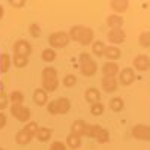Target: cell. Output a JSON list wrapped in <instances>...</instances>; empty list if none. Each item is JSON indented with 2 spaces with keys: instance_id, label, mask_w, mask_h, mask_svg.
<instances>
[{
  "instance_id": "1",
  "label": "cell",
  "mask_w": 150,
  "mask_h": 150,
  "mask_svg": "<svg viewBox=\"0 0 150 150\" xmlns=\"http://www.w3.org/2000/svg\"><path fill=\"white\" fill-rule=\"evenodd\" d=\"M78 63H80V72L84 77H93L98 72V62L89 53L83 51L78 57Z\"/></svg>"
},
{
  "instance_id": "7",
  "label": "cell",
  "mask_w": 150,
  "mask_h": 150,
  "mask_svg": "<svg viewBox=\"0 0 150 150\" xmlns=\"http://www.w3.org/2000/svg\"><path fill=\"white\" fill-rule=\"evenodd\" d=\"M117 81H119V84H122L125 87L131 86L135 81V71L132 68H123V69H120V72L117 75Z\"/></svg>"
},
{
  "instance_id": "43",
  "label": "cell",
  "mask_w": 150,
  "mask_h": 150,
  "mask_svg": "<svg viewBox=\"0 0 150 150\" xmlns=\"http://www.w3.org/2000/svg\"><path fill=\"white\" fill-rule=\"evenodd\" d=\"M0 150H3V149H2V147H0Z\"/></svg>"
},
{
  "instance_id": "10",
  "label": "cell",
  "mask_w": 150,
  "mask_h": 150,
  "mask_svg": "<svg viewBox=\"0 0 150 150\" xmlns=\"http://www.w3.org/2000/svg\"><path fill=\"white\" fill-rule=\"evenodd\" d=\"M93 38H95L93 30H92L90 27H84V26H83V29H81V32H80V36H78V44L83 45V47L92 45L93 41H95Z\"/></svg>"
},
{
  "instance_id": "29",
  "label": "cell",
  "mask_w": 150,
  "mask_h": 150,
  "mask_svg": "<svg viewBox=\"0 0 150 150\" xmlns=\"http://www.w3.org/2000/svg\"><path fill=\"white\" fill-rule=\"evenodd\" d=\"M12 65H14L15 68H20V69L26 68V66L29 65V57H24V56H17V54H14V56H12Z\"/></svg>"
},
{
  "instance_id": "24",
  "label": "cell",
  "mask_w": 150,
  "mask_h": 150,
  "mask_svg": "<svg viewBox=\"0 0 150 150\" xmlns=\"http://www.w3.org/2000/svg\"><path fill=\"white\" fill-rule=\"evenodd\" d=\"M59 84H60L59 78H53V80H42V89H44L47 93H51V92H56V90H57Z\"/></svg>"
},
{
  "instance_id": "25",
  "label": "cell",
  "mask_w": 150,
  "mask_h": 150,
  "mask_svg": "<svg viewBox=\"0 0 150 150\" xmlns=\"http://www.w3.org/2000/svg\"><path fill=\"white\" fill-rule=\"evenodd\" d=\"M105 48H107V45L102 41H93V44H92V54L96 56V57H104Z\"/></svg>"
},
{
  "instance_id": "15",
  "label": "cell",
  "mask_w": 150,
  "mask_h": 150,
  "mask_svg": "<svg viewBox=\"0 0 150 150\" xmlns=\"http://www.w3.org/2000/svg\"><path fill=\"white\" fill-rule=\"evenodd\" d=\"M101 96H102L101 92H99L96 87H89V89L84 92V99L90 105L92 104H96V102H101Z\"/></svg>"
},
{
  "instance_id": "34",
  "label": "cell",
  "mask_w": 150,
  "mask_h": 150,
  "mask_svg": "<svg viewBox=\"0 0 150 150\" xmlns=\"http://www.w3.org/2000/svg\"><path fill=\"white\" fill-rule=\"evenodd\" d=\"M62 83H63L65 87H68V89H71V87H75V84L78 83L77 77H75L74 74H68L63 77V80H62Z\"/></svg>"
},
{
  "instance_id": "9",
  "label": "cell",
  "mask_w": 150,
  "mask_h": 150,
  "mask_svg": "<svg viewBox=\"0 0 150 150\" xmlns=\"http://www.w3.org/2000/svg\"><path fill=\"white\" fill-rule=\"evenodd\" d=\"M132 65L134 69L138 71V72H146L150 69V57L146 54H138L135 56V59L132 60Z\"/></svg>"
},
{
  "instance_id": "5",
  "label": "cell",
  "mask_w": 150,
  "mask_h": 150,
  "mask_svg": "<svg viewBox=\"0 0 150 150\" xmlns=\"http://www.w3.org/2000/svg\"><path fill=\"white\" fill-rule=\"evenodd\" d=\"M131 135L134 137L135 140H140V141H150V126H149V125L138 123V125H135V126H132Z\"/></svg>"
},
{
  "instance_id": "11",
  "label": "cell",
  "mask_w": 150,
  "mask_h": 150,
  "mask_svg": "<svg viewBox=\"0 0 150 150\" xmlns=\"http://www.w3.org/2000/svg\"><path fill=\"white\" fill-rule=\"evenodd\" d=\"M101 86L105 93H114L119 89V81L116 77H102Z\"/></svg>"
},
{
  "instance_id": "28",
  "label": "cell",
  "mask_w": 150,
  "mask_h": 150,
  "mask_svg": "<svg viewBox=\"0 0 150 150\" xmlns=\"http://www.w3.org/2000/svg\"><path fill=\"white\" fill-rule=\"evenodd\" d=\"M41 78L42 80H53L57 78V69L53 66H45L41 72Z\"/></svg>"
},
{
  "instance_id": "13",
  "label": "cell",
  "mask_w": 150,
  "mask_h": 150,
  "mask_svg": "<svg viewBox=\"0 0 150 150\" xmlns=\"http://www.w3.org/2000/svg\"><path fill=\"white\" fill-rule=\"evenodd\" d=\"M102 75L104 77H116L117 78V75L120 72V68L119 65L116 63V62H105V63L102 65Z\"/></svg>"
},
{
  "instance_id": "2",
  "label": "cell",
  "mask_w": 150,
  "mask_h": 150,
  "mask_svg": "<svg viewBox=\"0 0 150 150\" xmlns=\"http://www.w3.org/2000/svg\"><path fill=\"white\" fill-rule=\"evenodd\" d=\"M45 107H47V111L51 116H60V114H66L71 110V101L68 98L62 96V98L54 99V101H50Z\"/></svg>"
},
{
  "instance_id": "35",
  "label": "cell",
  "mask_w": 150,
  "mask_h": 150,
  "mask_svg": "<svg viewBox=\"0 0 150 150\" xmlns=\"http://www.w3.org/2000/svg\"><path fill=\"white\" fill-rule=\"evenodd\" d=\"M83 26H72L68 32V36H69V41H74V42H78V36H80V32H81Z\"/></svg>"
},
{
  "instance_id": "41",
  "label": "cell",
  "mask_w": 150,
  "mask_h": 150,
  "mask_svg": "<svg viewBox=\"0 0 150 150\" xmlns=\"http://www.w3.org/2000/svg\"><path fill=\"white\" fill-rule=\"evenodd\" d=\"M6 122H8V117L5 114V111H0V131L6 126Z\"/></svg>"
},
{
  "instance_id": "16",
  "label": "cell",
  "mask_w": 150,
  "mask_h": 150,
  "mask_svg": "<svg viewBox=\"0 0 150 150\" xmlns=\"http://www.w3.org/2000/svg\"><path fill=\"white\" fill-rule=\"evenodd\" d=\"M33 102L39 107L48 104V93L42 89V87H39V89H36L33 92Z\"/></svg>"
},
{
  "instance_id": "26",
  "label": "cell",
  "mask_w": 150,
  "mask_h": 150,
  "mask_svg": "<svg viewBox=\"0 0 150 150\" xmlns=\"http://www.w3.org/2000/svg\"><path fill=\"white\" fill-rule=\"evenodd\" d=\"M12 65V59L8 53H3V54H0V72H9V68Z\"/></svg>"
},
{
  "instance_id": "19",
  "label": "cell",
  "mask_w": 150,
  "mask_h": 150,
  "mask_svg": "<svg viewBox=\"0 0 150 150\" xmlns=\"http://www.w3.org/2000/svg\"><path fill=\"white\" fill-rule=\"evenodd\" d=\"M123 23H125V21H123V17H122V15L111 14V15L107 17V26L110 27V30H111V29H122Z\"/></svg>"
},
{
  "instance_id": "20",
  "label": "cell",
  "mask_w": 150,
  "mask_h": 150,
  "mask_svg": "<svg viewBox=\"0 0 150 150\" xmlns=\"http://www.w3.org/2000/svg\"><path fill=\"white\" fill-rule=\"evenodd\" d=\"M51 135H53V129L44 126V128H39V131H38V134H36V140H38V141H41V143H47V141L51 140Z\"/></svg>"
},
{
  "instance_id": "40",
  "label": "cell",
  "mask_w": 150,
  "mask_h": 150,
  "mask_svg": "<svg viewBox=\"0 0 150 150\" xmlns=\"http://www.w3.org/2000/svg\"><path fill=\"white\" fill-rule=\"evenodd\" d=\"M8 3H9V6L15 8V9H21V8L26 6V2H24V0H9Z\"/></svg>"
},
{
  "instance_id": "33",
  "label": "cell",
  "mask_w": 150,
  "mask_h": 150,
  "mask_svg": "<svg viewBox=\"0 0 150 150\" xmlns=\"http://www.w3.org/2000/svg\"><path fill=\"white\" fill-rule=\"evenodd\" d=\"M105 111V105L102 102H96L90 105V114L92 116H102Z\"/></svg>"
},
{
  "instance_id": "6",
  "label": "cell",
  "mask_w": 150,
  "mask_h": 150,
  "mask_svg": "<svg viewBox=\"0 0 150 150\" xmlns=\"http://www.w3.org/2000/svg\"><path fill=\"white\" fill-rule=\"evenodd\" d=\"M12 50H14V54L17 56H24V57H30L32 51H33V47L29 41L26 39H18L14 42L12 45Z\"/></svg>"
},
{
  "instance_id": "17",
  "label": "cell",
  "mask_w": 150,
  "mask_h": 150,
  "mask_svg": "<svg viewBox=\"0 0 150 150\" xmlns=\"http://www.w3.org/2000/svg\"><path fill=\"white\" fill-rule=\"evenodd\" d=\"M33 138H35V137H33L32 134H29L26 129H20V131L17 132V135H15V141H17V144H20V146H27V144H30Z\"/></svg>"
},
{
  "instance_id": "42",
  "label": "cell",
  "mask_w": 150,
  "mask_h": 150,
  "mask_svg": "<svg viewBox=\"0 0 150 150\" xmlns=\"http://www.w3.org/2000/svg\"><path fill=\"white\" fill-rule=\"evenodd\" d=\"M5 17V9H3V6L2 5H0V20H2Z\"/></svg>"
},
{
  "instance_id": "31",
  "label": "cell",
  "mask_w": 150,
  "mask_h": 150,
  "mask_svg": "<svg viewBox=\"0 0 150 150\" xmlns=\"http://www.w3.org/2000/svg\"><path fill=\"white\" fill-rule=\"evenodd\" d=\"M138 45L141 48H150V30L140 33V36H138Z\"/></svg>"
},
{
  "instance_id": "22",
  "label": "cell",
  "mask_w": 150,
  "mask_h": 150,
  "mask_svg": "<svg viewBox=\"0 0 150 150\" xmlns=\"http://www.w3.org/2000/svg\"><path fill=\"white\" fill-rule=\"evenodd\" d=\"M65 144H66V147H68V149H72V150L78 149V147L81 146V137L75 135V134H69V135L66 137Z\"/></svg>"
},
{
  "instance_id": "12",
  "label": "cell",
  "mask_w": 150,
  "mask_h": 150,
  "mask_svg": "<svg viewBox=\"0 0 150 150\" xmlns=\"http://www.w3.org/2000/svg\"><path fill=\"white\" fill-rule=\"evenodd\" d=\"M108 6L111 8V11H114L116 15H120V14H125L129 9V2L128 0H111L108 3Z\"/></svg>"
},
{
  "instance_id": "32",
  "label": "cell",
  "mask_w": 150,
  "mask_h": 150,
  "mask_svg": "<svg viewBox=\"0 0 150 150\" xmlns=\"http://www.w3.org/2000/svg\"><path fill=\"white\" fill-rule=\"evenodd\" d=\"M102 126H99V125H87L84 137H87V138H96V135H98V132H99Z\"/></svg>"
},
{
  "instance_id": "14",
  "label": "cell",
  "mask_w": 150,
  "mask_h": 150,
  "mask_svg": "<svg viewBox=\"0 0 150 150\" xmlns=\"http://www.w3.org/2000/svg\"><path fill=\"white\" fill-rule=\"evenodd\" d=\"M104 57L107 59V62H116L122 57V50L116 45H107Z\"/></svg>"
},
{
  "instance_id": "27",
  "label": "cell",
  "mask_w": 150,
  "mask_h": 150,
  "mask_svg": "<svg viewBox=\"0 0 150 150\" xmlns=\"http://www.w3.org/2000/svg\"><path fill=\"white\" fill-rule=\"evenodd\" d=\"M24 102V93L20 90H14L9 93V104H17V105H23Z\"/></svg>"
},
{
  "instance_id": "4",
  "label": "cell",
  "mask_w": 150,
  "mask_h": 150,
  "mask_svg": "<svg viewBox=\"0 0 150 150\" xmlns=\"http://www.w3.org/2000/svg\"><path fill=\"white\" fill-rule=\"evenodd\" d=\"M48 44L51 45V48H53V50L68 47V44H69V36H68V32H62V30H59V32L51 33V35L48 36Z\"/></svg>"
},
{
  "instance_id": "23",
  "label": "cell",
  "mask_w": 150,
  "mask_h": 150,
  "mask_svg": "<svg viewBox=\"0 0 150 150\" xmlns=\"http://www.w3.org/2000/svg\"><path fill=\"white\" fill-rule=\"evenodd\" d=\"M41 59L45 62V63H53V62L57 59V53H56V50H53L51 47L42 50V53H41Z\"/></svg>"
},
{
  "instance_id": "18",
  "label": "cell",
  "mask_w": 150,
  "mask_h": 150,
  "mask_svg": "<svg viewBox=\"0 0 150 150\" xmlns=\"http://www.w3.org/2000/svg\"><path fill=\"white\" fill-rule=\"evenodd\" d=\"M87 125L89 123H86L84 120H75L74 123H72V126H71V134H75V135H78V137H84V132H86V129H87Z\"/></svg>"
},
{
  "instance_id": "30",
  "label": "cell",
  "mask_w": 150,
  "mask_h": 150,
  "mask_svg": "<svg viewBox=\"0 0 150 150\" xmlns=\"http://www.w3.org/2000/svg\"><path fill=\"white\" fill-rule=\"evenodd\" d=\"M99 144H105V143H108L110 141V132H108V129H105V128H101L99 129V132H98V135H96V138H95Z\"/></svg>"
},
{
  "instance_id": "3",
  "label": "cell",
  "mask_w": 150,
  "mask_h": 150,
  "mask_svg": "<svg viewBox=\"0 0 150 150\" xmlns=\"http://www.w3.org/2000/svg\"><path fill=\"white\" fill-rule=\"evenodd\" d=\"M9 111H11V116L14 117V119H17L18 122H23V123L30 122V117H32L30 108L24 107V105L12 104V105H9Z\"/></svg>"
},
{
  "instance_id": "36",
  "label": "cell",
  "mask_w": 150,
  "mask_h": 150,
  "mask_svg": "<svg viewBox=\"0 0 150 150\" xmlns=\"http://www.w3.org/2000/svg\"><path fill=\"white\" fill-rule=\"evenodd\" d=\"M23 129H26L29 134H32L33 137H36L38 131H39V126H38V123H36V122L30 120V122H27V123H26V126H24Z\"/></svg>"
},
{
  "instance_id": "8",
  "label": "cell",
  "mask_w": 150,
  "mask_h": 150,
  "mask_svg": "<svg viewBox=\"0 0 150 150\" xmlns=\"http://www.w3.org/2000/svg\"><path fill=\"white\" fill-rule=\"evenodd\" d=\"M107 39L111 45H120L126 41V33H125L123 29H111L108 33H107Z\"/></svg>"
},
{
  "instance_id": "39",
  "label": "cell",
  "mask_w": 150,
  "mask_h": 150,
  "mask_svg": "<svg viewBox=\"0 0 150 150\" xmlns=\"http://www.w3.org/2000/svg\"><path fill=\"white\" fill-rule=\"evenodd\" d=\"M66 149H68V147H66L65 143H62V141H54V143H51V146H50L48 150H66Z\"/></svg>"
},
{
  "instance_id": "21",
  "label": "cell",
  "mask_w": 150,
  "mask_h": 150,
  "mask_svg": "<svg viewBox=\"0 0 150 150\" xmlns=\"http://www.w3.org/2000/svg\"><path fill=\"white\" fill-rule=\"evenodd\" d=\"M108 107H110V110H111L112 112H120V111H123V108H125V102H123V99H122L120 96H114V98L110 99Z\"/></svg>"
},
{
  "instance_id": "38",
  "label": "cell",
  "mask_w": 150,
  "mask_h": 150,
  "mask_svg": "<svg viewBox=\"0 0 150 150\" xmlns=\"http://www.w3.org/2000/svg\"><path fill=\"white\" fill-rule=\"evenodd\" d=\"M6 107H9V96L5 92H0V111H5Z\"/></svg>"
},
{
  "instance_id": "37",
  "label": "cell",
  "mask_w": 150,
  "mask_h": 150,
  "mask_svg": "<svg viewBox=\"0 0 150 150\" xmlns=\"http://www.w3.org/2000/svg\"><path fill=\"white\" fill-rule=\"evenodd\" d=\"M29 33H30L33 38H39L41 33H42V30H41V27H39V24H36V23L30 24V26H29Z\"/></svg>"
}]
</instances>
